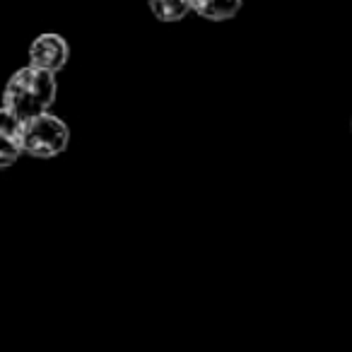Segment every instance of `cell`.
<instances>
[{
	"label": "cell",
	"instance_id": "6da1fadb",
	"mask_svg": "<svg viewBox=\"0 0 352 352\" xmlns=\"http://www.w3.org/2000/svg\"><path fill=\"white\" fill-rule=\"evenodd\" d=\"M56 92H58V85L54 73L27 65L17 70L8 82L3 94V109L12 111L20 121L27 123L49 113L51 104L56 102Z\"/></svg>",
	"mask_w": 352,
	"mask_h": 352
},
{
	"label": "cell",
	"instance_id": "7a4b0ae2",
	"mask_svg": "<svg viewBox=\"0 0 352 352\" xmlns=\"http://www.w3.org/2000/svg\"><path fill=\"white\" fill-rule=\"evenodd\" d=\"M68 126L58 116H54V113L32 118V121L25 123V131H22V147H25V152L32 157H39V160L58 157L68 147Z\"/></svg>",
	"mask_w": 352,
	"mask_h": 352
},
{
	"label": "cell",
	"instance_id": "3957f363",
	"mask_svg": "<svg viewBox=\"0 0 352 352\" xmlns=\"http://www.w3.org/2000/svg\"><path fill=\"white\" fill-rule=\"evenodd\" d=\"M68 56H70L68 41L60 34H41L30 46V65L49 70L54 75L65 68Z\"/></svg>",
	"mask_w": 352,
	"mask_h": 352
},
{
	"label": "cell",
	"instance_id": "277c9868",
	"mask_svg": "<svg viewBox=\"0 0 352 352\" xmlns=\"http://www.w3.org/2000/svg\"><path fill=\"white\" fill-rule=\"evenodd\" d=\"M241 3L244 0H191L193 10L210 22L232 20L241 10Z\"/></svg>",
	"mask_w": 352,
	"mask_h": 352
},
{
	"label": "cell",
	"instance_id": "5b68a950",
	"mask_svg": "<svg viewBox=\"0 0 352 352\" xmlns=\"http://www.w3.org/2000/svg\"><path fill=\"white\" fill-rule=\"evenodd\" d=\"M150 10L160 22H182L193 6L191 0H150Z\"/></svg>",
	"mask_w": 352,
	"mask_h": 352
},
{
	"label": "cell",
	"instance_id": "8992f818",
	"mask_svg": "<svg viewBox=\"0 0 352 352\" xmlns=\"http://www.w3.org/2000/svg\"><path fill=\"white\" fill-rule=\"evenodd\" d=\"M22 152H25L22 140H17V138H0V164L3 166H10Z\"/></svg>",
	"mask_w": 352,
	"mask_h": 352
}]
</instances>
